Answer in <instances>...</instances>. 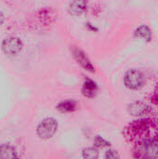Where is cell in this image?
Segmentation results:
<instances>
[{"instance_id":"cell-1","label":"cell","mask_w":158,"mask_h":159,"mask_svg":"<svg viewBox=\"0 0 158 159\" xmlns=\"http://www.w3.org/2000/svg\"><path fill=\"white\" fill-rule=\"evenodd\" d=\"M153 128L154 122H152L150 119H141L134 121L126 129L127 138L130 139V141H135L138 143L142 140L152 137L151 132L156 130L153 129Z\"/></svg>"},{"instance_id":"cell-2","label":"cell","mask_w":158,"mask_h":159,"mask_svg":"<svg viewBox=\"0 0 158 159\" xmlns=\"http://www.w3.org/2000/svg\"><path fill=\"white\" fill-rule=\"evenodd\" d=\"M135 157L140 158H158L157 135L136 143Z\"/></svg>"},{"instance_id":"cell-3","label":"cell","mask_w":158,"mask_h":159,"mask_svg":"<svg viewBox=\"0 0 158 159\" xmlns=\"http://www.w3.org/2000/svg\"><path fill=\"white\" fill-rule=\"evenodd\" d=\"M144 82H145V78L143 74L136 69L129 70L124 76L125 86L132 90L142 89L144 85Z\"/></svg>"},{"instance_id":"cell-4","label":"cell","mask_w":158,"mask_h":159,"mask_svg":"<svg viewBox=\"0 0 158 159\" xmlns=\"http://www.w3.org/2000/svg\"><path fill=\"white\" fill-rule=\"evenodd\" d=\"M58 129V123L54 118H46L44 119L37 127V135L41 139H49L51 138Z\"/></svg>"},{"instance_id":"cell-5","label":"cell","mask_w":158,"mask_h":159,"mask_svg":"<svg viewBox=\"0 0 158 159\" xmlns=\"http://www.w3.org/2000/svg\"><path fill=\"white\" fill-rule=\"evenodd\" d=\"M22 42L17 37L6 38L1 44L2 51L7 55H16L22 48Z\"/></svg>"},{"instance_id":"cell-6","label":"cell","mask_w":158,"mask_h":159,"mask_svg":"<svg viewBox=\"0 0 158 159\" xmlns=\"http://www.w3.org/2000/svg\"><path fill=\"white\" fill-rule=\"evenodd\" d=\"M72 54L74 59L75 60V61L82 67L84 68L86 71H88L90 73H94L95 72V68L93 66V64L91 63V61H89V59L87 57V55L78 48L74 47L72 49Z\"/></svg>"},{"instance_id":"cell-7","label":"cell","mask_w":158,"mask_h":159,"mask_svg":"<svg viewBox=\"0 0 158 159\" xmlns=\"http://www.w3.org/2000/svg\"><path fill=\"white\" fill-rule=\"evenodd\" d=\"M128 111L133 116H142L148 115L151 112V107L142 102H135L129 105Z\"/></svg>"},{"instance_id":"cell-8","label":"cell","mask_w":158,"mask_h":159,"mask_svg":"<svg viewBox=\"0 0 158 159\" xmlns=\"http://www.w3.org/2000/svg\"><path fill=\"white\" fill-rule=\"evenodd\" d=\"M88 7V2L87 0H72V2L69 5L68 10L69 13L74 16H79L82 15Z\"/></svg>"},{"instance_id":"cell-9","label":"cell","mask_w":158,"mask_h":159,"mask_svg":"<svg viewBox=\"0 0 158 159\" xmlns=\"http://www.w3.org/2000/svg\"><path fill=\"white\" fill-rule=\"evenodd\" d=\"M98 91L97 84L90 78H86L82 88V93L87 98H94Z\"/></svg>"},{"instance_id":"cell-10","label":"cell","mask_w":158,"mask_h":159,"mask_svg":"<svg viewBox=\"0 0 158 159\" xmlns=\"http://www.w3.org/2000/svg\"><path fill=\"white\" fill-rule=\"evenodd\" d=\"M57 109L61 113H72L77 109V102L73 100L63 101L57 105Z\"/></svg>"},{"instance_id":"cell-11","label":"cell","mask_w":158,"mask_h":159,"mask_svg":"<svg viewBox=\"0 0 158 159\" xmlns=\"http://www.w3.org/2000/svg\"><path fill=\"white\" fill-rule=\"evenodd\" d=\"M17 153L15 149L8 145V144H3L0 145V158L2 159H13L17 158Z\"/></svg>"},{"instance_id":"cell-12","label":"cell","mask_w":158,"mask_h":159,"mask_svg":"<svg viewBox=\"0 0 158 159\" xmlns=\"http://www.w3.org/2000/svg\"><path fill=\"white\" fill-rule=\"evenodd\" d=\"M134 34L136 37L142 38L146 41H151V39H152V31L147 25H144V24L139 26L135 30Z\"/></svg>"},{"instance_id":"cell-13","label":"cell","mask_w":158,"mask_h":159,"mask_svg":"<svg viewBox=\"0 0 158 159\" xmlns=\"http://www.w3.org/2000/svg\"><path fill=\"white\" fill-rule=\"evenodd\" d=\"M82 157L87 159H97L99 157V152L93 147L85 148L82 152Z\"/></svg>"},{"instance_id":"cell-14","label":"cell","mask_w":158,"mask_h":159,"mask_svg":"<svg viewBox=\"0 0 158 159\" xmlns=\"http://www.w3.org/2000/svg\"><path fill=\"white\" fill-rule=\"evenodd\" d=\"M94 144L98 148H103V147H106V146H109L110 145V143L108 142H106L104 139H102L100 136H97L96 137V139L94 141Z\"/></svg>"},{"instance_id":"cell-15","label":"cell","mask_w":158,"mask_h":159,"mask_svg":"<svg viewBox=\"0 0 158 159\" xmlns=\"http://www.w3.org/2000/svg\"><path fill=\"white\" fill-rule=\"evenodd\" d=\"M105 157L108 159L119 158V155H118L115 151H114V150H108V151L106 152Z\"/></svg>"},{"instance_id":"cell-16","label":"cell","mask_w":158,"mask_h":159,"mask_svg":"<svg viewBox=\"0 0 158 159\" xmlns=\"http://www.w3.org/2000/svg\"><path fill=\"white\" fill-rule=\"evenodd\" d=\"M4 19H5L4 14L0 11V26H1V24L3 23V21H4Z\"/></svg>"}]
</instances>
